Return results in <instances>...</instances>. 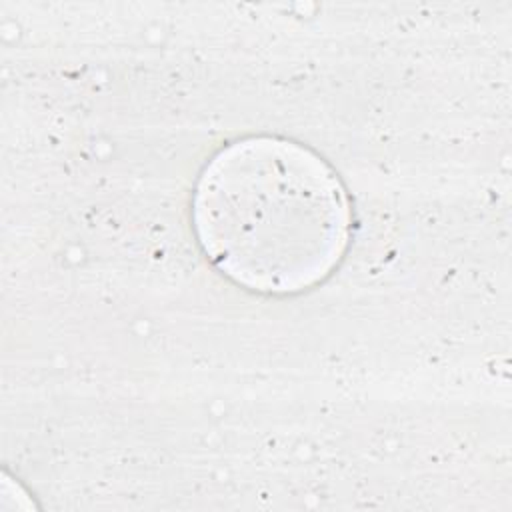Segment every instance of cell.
Wrapping results in <instances>:
<instances>
[{
  "instance_id": "1",
  "label": "cell",
  "mask_w": 512,
  "mask_h": 512,
  "mask_svg": "<svg viewBox=\"0 0 512 512\" xmlns=\"http://www.w3.org/2000/svg\"><path fill=\"white\" fill-rule=\"evenodd\" d=\"M350 200L330 164L280 136H246L202 168L192 226L206 258L258 294L324 282L350 242Z\"/></svg>"
}]
</instances>
